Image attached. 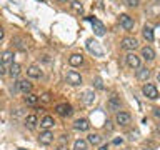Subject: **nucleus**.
<instances>
[{"instance_id":"obj_1","label":"nucleus","mask_w":160,"mask_h":150,"mask_svg":"<svg viewBox=\"0 0 160 150\" xmlns=\"http://www.w3.org/2000/svg\"><path fill=\"white\" fill-rule=\"evenodd\" d=\"M87 50L90 53H93L95 57H103V48L100 47V43L97 42V40H93V38L87 40Z\"/></svg>"},{"instance_id":"obj_2","label":"nucleus","mask_w":160,"mask_h":150,"mask_svg":"<svg viewBox=\"0 0 160 150\" xmlns=\"http://www.w3.org/2000/svg\"><path fill=\"white\" fill-rule=\"evenodd\" d=\"M87 20H88L90 23H92L95 35H98V37H102V35H105V25H103L102 22H100L98 18H95V17H87Z\"/></svg>"},{"instance_id":"obj_3","label":"nucleus","mask_w":160,"mask_h":150,"mask_svg":"<svg viewBox=\"0 0 160 150\" xmlns=\"http://www.w3.org/2000/svg\"><path fill=\"white\" fill-rule=\"evenodd\" d=\"M142 92H143L145 97L150 98V100H157V98H158V90H157V87H155L153 83H147V85H143Z\"/></svg>"},{"instance_id":"obj_4","label":"nucleus","mask_w":160,"mask_h":150,"mask_svg":"<svg viewBox=\"0 0 160 150\" xmlns=\"http://www.w3.org/2000/svg\"><path fill=\"white\" fill-rule=\"evenodd\" d=\"M65 80H67V83L73 85V87H77V85L82 83V77H80V73L75 72V70H68L67 75H65Z\"/></svg>"},{"instance_id":"obj_5","label":"nucleus","mask_w":160,"mask_h":150,"mask_svg":"<svg viewBox=\"0 0 160 150\" xmlns=\"http://www.w3.org/2000/svg\"><path fill=\"white\" fill-rule=\"evenodd\" d=\"M115 122H117L118 125H122V127H125V125H128L130 122H132V115H130L128 112H117V115H115Z\"/></svg>"},{"instance_id":"obj_6","label":"nucleus","mask_w":160,"mask_h":150,"mask_svg":"<svg viewBox=\"0 0 160 150\" xmlns=\"http://www.w3.org/2000/svg\"><path fill=\"white\" fill-rule=\"evenodd\" d=\"M55 110H57V113L60 115V117H70V115L73 113L72 105L70 103H58L57 107H55Z\"/></svg>"},{"instance_id":"obj_7","label":"nucleus","mask_w":160,"mask_h":150,"mask_svg":"<svg viewBox=\"0 0 160 150\" xmlns=\"http://www.w3.org/2000/svg\"><path fill=\"white\" fill-rule=\"evenodd\" d=\"M118 22H120V25H122L125 30H132L133 25H135L133 18L130 17V15H127V13H122V15H120V17H118Z\"/></svg>"},{"instance_id":"obj_8","label":"nucleus","mask_w":160,"mask_h":150,"mask_svg":"<svg viewBox=\"0 0 160 150\" xmlns=\"http://www.w3.org/2000/svg\"><path fill=\"white\" fill-rule=\"evenodd\" d=\"M138 47V42H137V38H133V37H125L123 40H122V48H125V50H135Z\"/></svg>"},{"instance_id":"obj_9","label":"nucleus","mask_w":160,"mask_h":150,"mask_svg":"<svg viewBox=\"0 0 160 150\" xmlns=\"http://www.w3.org/2000/svg\"><path fill=\"white\" fill-rule=\"evenodd\" d=\"M38 142L42 143V145H50V143L53 142V133L50 132V130H43V132H40Z\"/></svg>"},{"instance_id":"obj_10","label":"nucleus","mask_w":160,"mask_h":150,"mask_svg":"<svg viewBox=\"0 0 160 150\" xmlns=\"http://www.w3.org/2000/svg\"><path fill=\"white\" fill-rule=\"evenodd\" d=\"M125 60H127V65L130 68H140V58L133 52H130L127 57H125Z\"/></svg>"},{"instance_id":"obj_11","label":"nucleus","mask_w":160,"mask_h":150,"mask_svg":"<svg viewBox=\"0 0 160 150\" xmlns=\"http://www.w3.org/2000/svg\"><path fill=\"white\" fill-rule=\"evenodd\" d=\"M15 87H17V90H20V92H23L27 95V93H30V90H32V83L25 78V80H18V82L15 83Z\"/></svg>"},{"instance_id":"obj_12","label":"nucleus","mask_w":160,"mask_h":150,"mask_svg":"<svg viewBox=\"0 0 160 150\" xmlns=\"http://www.w3.org/2000/svg\"><path fill=\"white\" fill-rule=\"evenodd\" d=\"M12 43H15V47H17L18 50H22V52H25V50L28 48L27 40L22 38V37H13V38H12Z\"/></svg>"},{"instance_id":"obj_13","label":"nucleus","mask_w":160,"mask_h":150,"mask_svg":"<svg viewBox=\"0 0 160 150\" xmlns=\"http://www.w3.org/2000/svg\"><path fill=\"white\" fill-rule=\"evenodd\" d=\"M27 75L32 78H40L42 77V70H40L38 65H30V67L27 68Z\"/></svg>"},{"instance_id":"obj_14","label":"nucleus","mask_w":160,"mask_h":150,"mask_svg":"<svg viewBox=\"0 0 160 150\" xmlns=\"http://www.w3.org/2000/svg\"><path fill=\"white\" fill-rule=\"evenodd\" d=\"M53 123H55V120H53V117H50V115H45V117L40 120V127L43 130H50L53 127Z\"/></svg>"},{"instance_id":"obj_15","label":"nucleus","mask_w":160,"mask_h":150,"mask_svg":"<svg viewBox=\"0 0 160 150\" xmlns=\"http://www.w3.org/2000/svg\"><path fill=\"white\" fill-rule=\"evenodd\" d=\"M68 63L72 65V67H78V65H82V63H83V55H82V53H73V55H70Z\"/></svg>"},{"instance_id":"obj_16","label":"nucleus","mask_w":160,"mask_h":150,"mask_svg":"<svg viewBox=\"0 0 160 150\" xmlns=\"http://www.w3.org/2000/svg\"><path fill=\"white\" fill-rule=\"evenodd\" d=\"M75 128L80 130V132H87V130L90 128V123L87 118H78L77 122H75Z\"/></svg>"},{"instance_id":"obj_17","label":"nucleus","mask_w":160,"mask_h":150,"mask_svg":"<svg viewBox=\"0 0 160 150\" xmlns=\"http://www.w3.org/2000/svg\"><path fill=\"white\" fill-rule=\"evenodd\" d=\"M82 100H83V103L85 105H90L95 100V93H93V90H85V92L82 93Z\"/></svg>"},{"instance_id":"obj_18","label":"nucleus","mask_w":160,"mask_h":150,"mask_svg":"<svg viewBox=\"0 0 160 150\" xmlns=\"http://www.w3.org/2000/svg\"><path fill=\"white\" fill-rule=\"evenodd\" d=\"M20 72H22V67H20L18 63H15V62H13L12 65H10L8 73H10V77H12V78H17L18 75H20Z\"/></svg>"},{"instance_id":"obj_19","label":"nucleus","mask_w":160,"mask_h":150,"mask_svg":"<svg viewBox=\"0 0 160 150\" xmlns=\"http://www.w3.org/2000/svg\"><path fill=\"white\" fill-rule=\"evenodd\" d=\"M142 57H143L145 60H153V58H155L153 48H152V47H143V48H142Z\"/></svg>"},{"instance_id":"obj_20","label":"nucleus","mask_w":160,"mask_h":150,"mask_svg":"<svg viewBox=\"0 0 160 150\" xmlns=\"http://www.w3.org/2000/svg\"><path fill=\"white\" fill-rule=\"evenodd\" d=\"M38 100H40V97H38V95H35V93H27V95H25V103H27V105H37Z\"/></svg>"},{"instance_id":"obj_21","label":"nucleus","mask_w":160,"mask_h":150,"mask_svg":"<svg viewBox=\"0 0 160 150\" xmlns=\"http://www.w3.org/2000/svg\"><path fill=\"white\" fill-rule=\"evenodd\" d=\"M2 63H5V65H12L13 63V53L10 52V50H5V52L2 53Z\"/></svg>"},{"instance_id":"obj_22","label":"nucleus","mask_w":160,"mask_h":150,"mask_svg":"<svg viewBox=\"0 0 160 150\" xmlns=\"http://www.w3.org/2000/svg\"><path fill=\"white\" fill-rule=\"evenodd\" d=\"M108 108L110 110H113V112H117V110H120V100L115 97H110V100H108Z\"/></svg>"},{"instance_id":"obj_23","label":"nucleus","mask_w":160,"mask_h":150,"mask_svg":"<svg viewBox=\"0 0 160 150\" xmlns=\"http://www.w3.org/2000/svg\"><path fill=\"white\" fill-rule=\"evenodd\" d=\"M37 123H38L37 115H27V117H25V125H27L28 128H33Z\"/></svg>"},{"instance_id":"obj_24","label":"nucleus","mask_w":160,"mask_h":150,"mask_svg":"<svg viewBox=\"0 0 160 150\" xmlns=\"http://www.w3.org/2000/svg\"><path fill=\"white\" fill-rule=\"evenodd\" d=\"M148 77H150V70H148L147 67L137 70V78H138V80H147Z\"/></svg>"},{"instance_id":"obj_25","label":"nucleus","mask_w":160,"mask_h":150,"mask_svg":"<svg viewBox=\"0 0 160 150\" xmlns=\"http://www.w3.org/2000/svg\"><path fill=\"white\" fill-rule=\"evenodd\" d=\"M142 33H143V38L147 40V42H153V30L150 27H143Z\"/></svg>"},{"instance_id":"obj_26","label":"nucleus","mask_w":160,"mask_h":150,"mask_svg":"<svg viewBox=\"0 0 160 150\" xmlns=\"http://www.w3.org/2000/svg\"><path fill=\"white\" fill-rule=\"evenodd\" d=\"M73 150H87V140L78 138L77 142H75V147H73Z\"/></svg>"},{"instance_id":"obj_27","label":"nucleus","mask_w":160,"mask_h":150,"mask_svg":"<svg viewBox=\"0 0 160 150\" xmlns=\"http://www.w3.org/2000/svg\"><path fill=\"white\" fill-rule=\"evenodd\" d=\"M100 140H102V137H100V135L92 133V135H88L87 142H88V143H92V145H98V143H100Z\"/></svg>"},{"instance_id":"obj_28","label":"nucleus","mask_w":160,"mask_h":150,"mask_svg":"<svg viewBox=\"0 0 160 150\" xmlns=\"http://www.w3.org/2000/svg\"><path fill=\"white\" fill-rule=\"evenodd\" d=\"M72 7H73V10H75V12H78V13H82V12H83V7H82V3H80V2H77V0H73V2H72Z\"/></svg>"},{"instance_id":"obj_29","label":"nucleus","mask_w":160,"mask_h":150,"mask_svg":"<svg viewBox=\"0 0 160 150\" xmlns=\"http://www.w3.org/2000/svg\"><path fill=\"white\" fill-rule=\"evenodd\" d=\"M50 100H52V95H50V92H45L42 97H40V102H42V103H48Z\"/></svg>"},{"instance_id":"obj_30","label":"nucleus","mask_w":160,"mask_h":150,"mask_svg":"<svg viewBox=\"0 0 160 150\" xmlns=\"http://www.w3.org/2000/svg\"><path fill=\"white\" fill-rule=\"evenodd\" d=\"M95 87H97L98 90H103V82H102V78H100V77L95 78Z\"/></svg>"},{"instance_id":"obj_31","label":"nucleus","mask_w":160,"mask_h":150,"mask_svg":"<svg viewBox=\"0 0 160 150\" xmlns=\"http://www.w3.org/2000/svg\"><path fill=\"white\" fill-rule=\"evenodd\" d=\"M123 2H125V3H127V5H128V7H137V5L140 3V2H138V0H123Z\"/></svg>"},{"instance_id":"obj_32","label":"nucleus","mask_w":160,"mask_h":150,"mask_svg":"<svg viewBox=\"0 0 160 150\" xmlns=\"http://www.w3.org/2000/svg\"><path fill=\"white\" fill-rule=\"evenodd\" d=\"M0 73H2V75H5V73H7V65H5V63H2V65H0Z\"/></svg>"},{"instance_id":"obj_33","label":"nucleus","mask_w":160,"mask_h":150,"mask_svg":"<svg viewBox=\"0 0 160 150\" xmlns=\"http://www.w3.org/2000/svg\"><path fill=\"white\" fill-rule=\"evenodd\" d=\"M122 143H123L122 138H115V140H113V145H122Z\"/></svg>"},{"instance_id":"obj_34","label":"nucleus","mask_w":160,"mask_h":150,"mask_svg":"<svg viewBox=\"0 0 160 150\" xmlns=\"http://www.w3.org/2000/svg\"><path fill=\"white\" fill-rule=\"evenodd\" d=\"M153 115L157 118H160V108H153Z\"/></svg>"},{"instance_id":"obj_35","label":"nucleus","mask_w":160,"mask_h":150,"mask_svg":"<svg viewBox=\"0 0 160 150\" xmlns=\"http://www.w3.org/2000/svg\"><path fill=\"white\" fill-rule=\"evenodd\" d=\"M55 150H68V148H67V145H58Z\"/></svg>"},{"instance_id":"obj_36","label":"nucleus","mask_w":160,"mask_h":150,"mask_svg":"<svg viewBox=\"0 0 160 150\" xmlns=\"http://www.w3.org/2000/svg\"><path fill=\"white\" fill-rule=\"evenodd\" d=\"M98 150H108V147H107V145H102V147H100Z\"/></svg>"},{"instance_id":"obj_37","label":"nucleus","mask_w":160,"mask_h":150,"mask_svg":"<svg viewBox=\"0 0 160 150\" xmlns=\"http://www.w3.org/2000/svg\"><path fill=\"white\" fill-rule=\"evenodd\" d=\"M157 80H158V82H160V72H158V75H157Z\"/></svg>"},{"instance_id":"obj_38","label":"nucleus","mask_w":160,"mask_h":150,"mask_svg":"<svg viewBox=\"0 0 160 150\" xmlns=\"http://www.w3.org/2000/svg\"><path fill=\"white\" fill-rule=\"evenodd\" d=\"M157 133H158V135H160V127H158V128H157Z\"/></svg>"},{"instance_id":"obj_39","label":"nucleus","mask_w":160,"mask_h":150,"mask_svg":"<svg viewBox=\"0 0 160 150\" xmlns=\"http://www.w3.org/2000/svg\"><path fill=\"white\" fill-rule=\"evenodd\" d=\"M58 2H63V0H58Z\"/></svg>"}]
</instances>
